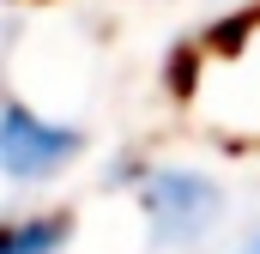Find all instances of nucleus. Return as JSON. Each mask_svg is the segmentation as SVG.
<instances>
[{"label":"nucleus","instance_id":"nucleus-1","mask_svg":"<svg viewBox=\"0 0 260 254\" xmlns=\"http://www.w3.org/2000/svg\"><path fill=\"white\" fill-rule=\"evenodd\" d=\"M139 212H145L157 248H194L224 218V188L206 170L164 164V170H145L139 176Z\"/></svg>","mask_w":260,"mask_h":254},{"label":"nucleus","instance_id":"nucleus-2","mask_svg":"<svg viewBox=\"0 0 260 254\" xmlns=\"http://www.w3.org/2000/svg\"><path fill=\"white\" fill-rule=\"evenodd\" d=\"M79 151H85V139H79L73 127L30 115L18 97L0 109V164H6V176H12V182H43V176L67 170Z\"/></svg>","mask_w":260,"mask_h":254},{"label":"nucleus","instance_id":"nucleus-3","mask_svg":"<svg viewBox=\"0 0 260 254\" xmlns=\"http://www.w3.org/2000/svg\"><path fill=\"white\" fill-rule=\"evenodd\" d=\"M61 242H67V218H18V224H6L0 254H61Z\"/></svg>","mask_w":260,"mask_h":254},{"label":"nucleus","instance_id":"nucleus-4","mask_svg":"<svg viewBox=\"0 0 260 254\" xmlns=\"http://www.w3.org/2000/svg\"><path fill=\"white\" fill-rule=\"evenodd\" d=\"M242 254H260V236H254V242H248V248H242Z\"/></svg>","mask_w":260,"mask_h":254}]
</instances>
